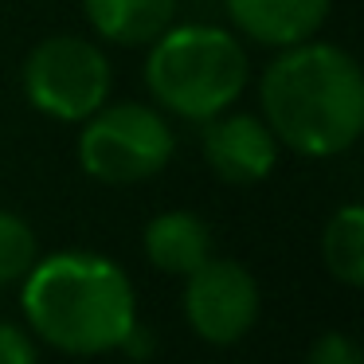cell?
I'll return each mask as SVG.
<instances>
[{
    "mask_svg": "<svg viewBox=\"0 0 364 364\" xmlns=\"http://www.w3.org/2000/svg\"><path fill=\"white\" fill-rule=\"evenodd\" d=\"M153 348H157V337H153V329H145L141 321H134V329H129L126 337H122L118 353H126L129 360H149Z\"/></svg>",
    "mask_w": 364,
    "mask_h": 364,
    "instance_id": "9a60e30c",
    "label": "cell"
},
{
    "mask_svg": "<svg viewBox=\"0 0 364 364\" xmlns=\"http://www.w3.org/2000/svg\"><path fill=\"white\" fill-rule=\"evenodd\" d=\"M231 32L259 48L282 51L314 40L333 12V0H223Z\"/></svg>",
    "mask_w": 364,
    "mask_h": 364,
    "instance_id": "ba28073f",
    "label": "cell"
},
{
    "mask_svg": "<svg viewBox=\"0 0 364 364\" xmlns=\"http://www.w3.org/2000/svg\"><path fill=\"white\" fill-rule=\"evenodd\" d=\"M79 165L90 181L126 188L165 173L176 153V134L157 106L145 102H102L79 122Z\"/></svg>",
    "mask_w": 364,
    "mask_h": 364,
    "instance_id": "277c9868",
    "label": "cell"
},
{
    "mask_svg": "<svg viewBox=\"0 0 364 364\" xmlns=\"http://www.w3.org/2000/svg\"><path fill=\"white\" fill-rule=\"evenodd\" d=\"M259 114L298 157H341L364 134V75L353 51L329 40L282 48L259 75Z\"/></svg>",
    "mask_w": 364,
    "mask_h": 364,
    "instance_id": "6da1fadb",
    "label": "cell"
},
{
    "mask_svg": "<svg viewBox=\"0 0 364 364\" xmlns=\"http://www.w3.org/2000/svg\"><path fill=\"white\" fill-rule=\"evenodd\" d=\"M0 364H40L32 333L16 321H0Z\"/></svg>",
    "mask_w": 364,
    "mask_h": 364,
    "instance_id": "5bb4252c",
    "label": "cell"
},
{
    "mask_svg": "<svg viewBox=\"0 0 364 364\" xmlns=\"http://www.w3.org/2000/svg\"><path fill=\"white\" fill-rule=\"evenodd\" d=\"M321 267L333 282L360 290L364 286V208L341 204L321 231Z\"/></svg>",
    "mask_w": 364,
    "mask_h": 364,
    "instance_id": "8fae6325",
    "label": "cell"
},
{
    "mask_svg": "<svg viewBox=\"0 0 364 364\" xmlns=\"http://www.w3.org/2000/svg\"><path fill=\"white\" fill-rule=\"evenodd\" d=\"M24 321L63 356H102L137 321L129 274L98 251H51L20 282Z\"/></svg>",
    "mask_w": 364,
    "mask_h": 364,
    "instance_id": "7a4b0ae2",
    "label": "cell"
},
{
    "mask_svg": "<svg viewBox=\"0 0 364 364\" xmlns=\"http://www.w3.org/2000/svg\"><path fill=\"white\" fill-rule=\"evenodd\" d=\"M200 149L204 161L223 184H259L274 173L278 165V137L270 134V126L262 122V114H243V110H223L215 118L200 122Z\"/></svg>",
    "mask_w": 364,
    "mask_h": 364,
    "instance_id": "52a82bcc",
    "label": "cell"
},
{
    "mask_svg": "<svg viewBox=\"0 0 364 364\" xmlns=\"http://www.w3.org/2000/svg\"><path fill=\"white\" fill-rule=\"evenodd\" d=\"M306 364H364V360H360V345H356L348 333L329 329L309 345Z\"/></svg>",
    "mask_w": 364,
    "mask_h": 364,
    "instance_id": "4fadbf2b",
    "label": "cell"
},
{
    "mask_svg": "<svg viewBox=\"0 0 364 364\" xmlns=\"http://www.w3.org/2000/svg\"><path fill=\"white\" fill-rule=\"evenodd\" d=\"M181 309L188 329L204 345L228 348V345H239L259 325L262 290L243 262L208 255L192 274H184Z\"/></svg>",
    "mask_w": 364,
    "mask_h": 364,
    "instance_id": "8992f818",
    "label": "cell"
},
{
    "mask_svg": "<svg viewBox=\"0 0 364 364\" xmlns=\"http://www.w3.org/2000/svg\"><path fill=\"white\" fill-rule=\"evenodd\" d=\"M40 259V239L20 212L0 208V286H20Z\"/></svg>",
    "mask_w": 364,
    "mask_h": 364,
    "instance_id": "7c38bea8",
    "label": "cell"
},
{
    "mask_svg": "<svg viewBox=\"0 0 364 364\" xmlns=\"http://www.w3.org/2000/svg\"><path fill=\"white\" fill-rule=\"evenodd\" d=\"M251 63L231 28L168 24L145 51V87L165 114L208 122L231 110L247 90Z\"/></svg>",
    "mask_w": 364,
    "mask_h": 364,
    "instance_id": "3957f363",
    "label": "cell"
},
{
    "mask_svg": "<svg viewBox=\"0 0 364 364\" xmlns=\"http://www.w3.org/2000/svg\"><path fill=\"white\" fill-rule=\"evenodd\" d=\"M20 87L32 110L51 122L79 126L114 95V67L95 40L59 32L40 40L24 59Z\"/></svg>",
    "mask_w": 364,
    "mask_h": 364,
    "instance_id": "5b68a950",
    "label": "cell"
},
{
    "mask_svg": "<svg viewBox=\"0 0 364 364\" xmlns=\"http://www.w3.org/2000/svg\"><path fill=\"white\" fill-rule=\"evenodd\" d=\"M141 251L161 274H192L212 255V223L188 208L157 212L141 231Z\"/></svg>",
    "mask_w": 364,
    "mask_h": 364,
    "instance_id": "9c48e42d",
    "label": "cell"
},
{
    "mask_svg": "<svg viewBox=\"0 0 364 364\" xmlns=\"http://www.w3.org/2000/svg\"><path fill=\"white\" fill-rule=\"evenodd\" d=\"M98 40L114 48H149L176 20V0H82Z\"/></svg>",
    "mask_w": 364,
    "mask_h": 364,
    "instance_id": "30bf717a",
    "label": "cell"
}]
</instances>
